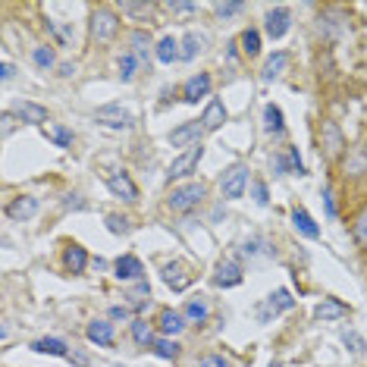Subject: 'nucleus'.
I'll return each mask as SVG.
<instances>
[{
    "mask_svg": "<svg viewBox=\"0 0 367 367\" xmlns=\"http://www.w3.org/2000/svg\"><path fill=\"white\" fill-rule=\"evenodd\" d=\"M286 154H289L292 173H298V176H305V164H302V157H298V148H286Z\"/></svg>",
    "mask_w": 367,
    "mask_h": 367,
    "instance_id": "79ce46f5",
    "label": "nucleus"
},
{
    "mask_svg": "<svg viewBox=\"0 0 367 367\" xmlns=\"http://www.w3.org/2000/svg\"><path fill=\"white\" fill-rule=\"evenodd\" d=\"M286 123H283V110L276 104H267L264 107V132L267 135H283Z\"/></svg>",
    "mask_w": 367,
    "mask_h": 367,
    "instance_id": "a878e982",
    "label": "nucleus"
},
{
    "mask_svg": "<svg viewBox=\"0 0 367 367\" xmlns=\"http://www.w3.org/2000/svg\"><path fill=\"white\" fill-rule=\"evenodd\" d=\"M0 76H4V82H10V79L16 76V66H13L10 60H4V66H0Z\"/></svg>",
    "mask_w": 367,
    "mask_h": 367,
    "instance_id": "de8ad7c7",
    "label": "nucleus"
},
{
    "mask_svg": "<svg viewBox=\"0 0 367 367\" xmlns=\"http://www.w3.org/2000/svg\"><path fill=\"white\" fill-rule=\"evenodd\" d=\"M223 123H226V107H223V101H211L208 107H204V113H201L204 132H217Z\"/></svg>",
    "mask_w": 367,
    "mask_h": 367,
    "instance_id": "a211bd4d",
    "label": "nucleus"
},
{
    "mask_svg": "<svg viewBox=\"0 0 367 367\" xmlns=\"http://www.w3.org/2000/svg\"><path fill=\"white\" fill-rule=\"evenodd\" d=\"M198 367H226V361L220 355H208V358H201V364Z\"/></svg>",
    "mask_w": 367,
    "mask_h": 367,
    "instance_id": "49530a36",
    "label": "nucleus"
},
{
    "mask_svg": "<svg viewBox=\"0 0 367 367\" xmlns=\"http://www.w3.org/2000/svg\"><path fill=\"white\" fill-rule=\"evenodd\" d=\"M270 367H283V364H279V361H273V364H270Z\"/></svg>",
    "mask_w": 367,
    "mask_h": 367,
    "instance_id": "864d4df0",
    "label": "nucleus"
},
{
    "mask_svg": "<svg viewBox=\"0 0 367 367\" xmlns=\"http://www.w3.org/2000/svg\"><path fill=\"white\" fill-rule=\"evenodd\" d=\"M129 314H132V308H126V305H113V308H110V317L113 320H126Z\"/></svg>",
    "mask_w": 367,
    "mask_h": 367,
    "instance_id": "37998d69",
    "label": "nucleus"
},
{
    "mask_svg": "<svg viewBox=\"0 0 367 367\" xmlns=\"http://www.w3.org/2000/svg\"><path fill=\"white\" fill-rule=\"evenodd\" d=\"M85 336H88L91 345H101V349H107V345H113V323H110V320H91L88 330H85Z\"/></svg>",
    "mask_w": 367,
    "mask_h": 367,
    "instance_id": "4468645a",
    "label": "nucleus"
},
{
    "mask_svg": "<svg viewBox=\"0 0 367 367\" xmlns=\"http://www.w3.org/2000/svg\"><path fill=\"white\" fill-rule=\"evenodd\" d=\"M107 229L116 232V236L119 232H129V220H123L119 213H110V217H107Z\"/></svg>",
    "mask_w": 367,
    "mask_h": 367,
    "instance_id": "ea45409f",
    "label": "nucleus"
},
{
    "mask_svg": "<svg viewBox=\"0 0 367 367\" xmlns=\"http://www.w3.org/2000/svg\"><path fill=\"white\" fill-rule=\"evenodd\" d=\"M72 72H76V69H72V63H60V76H72Z\"/></svg>",
    "mask_w": 367,
    "mask_h": 367,
    "instance_id": "603ef678",
    "label": "nucleus"
},
{
    "mask_svg": "<svg viewBox=\"0 0 367 367\" xmlns=\"http://www.w3.org/2000/svg\"><path fill=\"white\" fill-rule=\"evenodd\" d=\"M132 339H135L138 345H145V349H151V345H154V326H151L148 320L135 317L132 320Z\"/></svg>",
    "mask_w": 367,
    "mask_h": 367,
    "instance_id": "bb28decb",
    "label": "nucleus"
},
{
    "mask_svg": "<svg viewBox=\"0 0 367 367\" xmlns=\"http://www.w3.org/2000/svg\"><path fill=\"white\" fill-rule=\"evenodd\" d=\"M151 352L160 358V361H173V358L179 355V345L173 342L170 336H160V339H154V345H151Z\"/></svg>",
    "mask_w": 367,
    "mask_h": 367,
    "instance_id": "c85d7f7f",
    "label": "nucleus"
},
{
    "mask_svg": "<svg viewBox=\"0 0 367 367\" xmlns=\"http://www.w3.org/2000/svg\"><path fill=\"white\" fill-rule=\"evenodd\" d=\"M292 308H295V298H292V292L289 289H276V292H270V295H267L264 305H258V320H261V323H270L276 314H286V311H292Z\"/></svg>",
    "mask_w": 367,
    "mask_h": 367,
    "instance_id": "7ed1b4c3",
    "label": "nucleus"
},
{
    "mask_svg": "<svg viewBox=\"0 0 367 367\" xmlns=\"http://www.w3.org/2000/svg\"><path fill=\"white\" fill-rule=\"evenodd\" d=\"M164 283L170 286L173 292H182L185 286L192 283V276L185 273V267H182V264H166V267H164Z\"/></svg>",
    "mask_w": 367,
    "mask_h": 367,
    "instance_id": "4be33fe9",
    "label": "nucleus"
},
{
    "mask_svg": "<svg viewBox=\"0 0 367 367\" xmlns=\"http://www.w3.org/2000/svg\"><path fill=\"white\" fill-rule=\"evenodd\" d=\"M289 25H292L289 6H273V10H267V16H264V32L273 38V41H279V38L289 32Z\"/></svg>",
    "mask_w": 367,
    "mask_h": 367,
    "instance_id": "6e6552de",
    "label": "nucleus"
},
{
    "mask_svg": "<svg viewBox=\"0 0 367 367\" xmlns=\"http://www.w3.org/2000/svg\"><path fill=\"white\" fill-rule=\"evenodd\" d=\"M245 189H248V166L232 164L229 170L223 173V179H220V192H223L226 201H236V198L245 195Z\"/></svg>",
    "mask_w": 367,
    "mask_h": 367,
    "instance_id": "f03ea898",
    "label": "nucleus"
},
{
    "mask_svg": "<svg viewBox=\"0 0 367 367\" xmlns=\"http://www.w3.org/2000/svg\"><path fill=\"white\" fill-rule=\"evenodd\" d=\"M95 119L101 126H110V129H132L135 126V116L126 110L123 104H107V107H98Z\"/></svg>",
    "mask_w": 367,
    "mask_h": 367,
    "instance_id": "39448f33",
    "label": "nucleus"
},
{
    "mask_svg": "<svg viewBox=\"0 0 367 367\" xmlns=\"http://www.w3.org/2000/svg\"><path fill=\"white\" fill-rule=\"evenodd\" d=\"M113 276L123 283H138V279H145V264L135 255H123L113 261Z\"/></svg>",
    "mask_w": 367,
    "mask_h": 367,
    "instance_id": "9d476101",
    "label": "nucleus"
},
{
    "mask_svg": "<svg viewBox=\"0 0 367 367\" xmlns=\"http://www.w3.org/2000/svg\"><path fill=\"white\" fill-rule=\"evenodd\" d=\"M251 198H255L258 208H267V204H270V192H267V182H261V179H258V182H251Z\"/></svg>",
    "mask_w": 367,
    "mask_h": 367,
    "instance_id": "e433bc0d",
    "label": "nucleus"
},
{
    "mask_svg": "<svg viewBox=\"0 0 367 367\" xmlns=\"http://www.w3.org/2000/svg\"><path fill=\"white\" fill-rule=\"evenodd\" d=\"M69 361L76 364V367H88V358H85V355H79V352H69Z\"/></svg>",
    "mask_w": 367,
    "mask_h": 367,
    "instance_id": "3c124183",
    "label": "nucleus"
},
{
    "mask_svg": "<svg viewBox=\"0 0 367 367\" xmlns=\"http://www.w3.org/2000/svg\"><path fill=\"white\" fill-rule=\"evenodd\" d=\"M10 113H13V116H19V119H22V123H32V126H38V123H44V119H48V110H44V107L29 104V101L16 104Z\"/></svg>",
    "mask_w": 367,
    "mask_h": 367,
    "instance_id": "412c9836",
    "label": "nucleus"
},
{
    "mask_svg": "<svg viewBox=\"0 0 367 367\" xmlns=\"http://www.w3.org/2000/svg\"><path fill=\"white\" fill-rule=\"evenodd\" d=\"M242 279H245L242 264L232 261V258L220 261V264H217V270H213V286H220V289H232V286H239Z\"/></svg>",
    "mask_w": 367,
    "mask_h": 367,
    "instance_id": "1a4fd4ad",
    "label": "nucleus"
},
{
    "mask_svg": "<svg viewBox=\"0 0 367 367\" xmlns=\"http://www.w3.org/2000/svg\"><path fill=\"white\" fill-rule=\"evenodd\" d=\"M264 248H267V242L261 236H251V239H245V242H242V255H248V258L264 255Z\"/></svg>",
    "mask_w": 367,
    "mask_h": 367,
    "instance_id": "c9c22d12",
    "label": "nucleus"
},
{
    "mask_svg": "<svg viewBox=\"0 0 367 367\" xmlns=\"http://www.w3.org/2000/svg\"><path fill=\"white\" fill-rule=\"evenodd\" d=\"M32 63H35L38 69H51L53 66V51L51 48H35L32 51Z\"/></svg>",
    "mask_w": 367,
    "mask_h": 367,
    "instance_id": "f704fd0d",
    "label": "nucleus"
},
{
    "mask_svg": "<svg viewBox=\"0 0 367 367\" xmlns=\"http://www.w3.org/2000/svg\"><path fill=\"white\" fill-rule=\"evenodd\" d=\"M179 53H182V51H179V41H176V38H173V35H164V38H160V41H157V48H154V57H157L164 66L176 63V60H179Z\"/></svg>",
    "mask_w": 367,
    "mask_h": 367,
    "instance_id": "b1692460",
    "label": "nucleus"
},
{
    "mask_svg": "<svg viewBox=\"0 0 367 367\" xmlns=\"http://www.w3.org/2000/svg\"><path fill=\"white\" fill-rule=\"evenodd\" d=\"M355 236H358V242H364L367 245V213L361 220H358V226H355Z\"/></svg>",
    "mask_w": 367,
    "mask_h": 367,
    "instance_id": "c03bdc74",
    "label": "nucleus"
},
{
    "mask_svg": "<svg viewBox=\"0 0 367 367\" xmlns=\"http://www.w3.org/2000/svg\"><path fill=\"white\" fill-rule=\"evenodd\" d=\"M138 63H142V60H138L132 51H126L123 57H119V63H116V69H119V79H123V82H132V79H135V69H138Z\"/></svg>",
    "mask_w": 367,
    "mask_h": 367,
    "instance_id": "c756f323",
    "label": "nucleus"
},
{
    "mask_svg": "<svg viewBox=\"0 0 367 367\" xmlns=\"http://www.w3.org/2000/svg\"><path fill=\"white\" fill-rule=\"evenodd\" d=\"M320 138H323L326 145H330V154H339V151H342V135H339V129L333 123H323V129H320Z\"/></svg>",
    "mask_w": 367,
    "mask_h": 367,
    "instance_id": "473e14b6",
    "label": "nucleus"
},
{
    "mask_svg": "<svg viewBox=\"0 0 367 367\" xmlns=\"http://www.w3.org/2000/svg\"><path fill=\"white\" fill-rule=\"evenodd\" d=\"M157 326H160V333L164 336H176V333H182L185 330V317H182V311H173V308H164L160 311V317H157Z\"/></svg>",
    "mask_w": 367,
    "mask_h": 367,
    "instance_id": "f3484780",
    "label": "nucleus"
},
{
    "mask_svg": "<svg viewBox=\"0 0 367 367\" xmlns=\"http://www.w3.org/2000/svg\"><path fill=\"white\" fill-rule=\"evenodd\" d=\"M292 226H295L298 236L311 239V242H314V239H320V226L314 223V217H311V213L305 211V208H295V211H292Z\"/></svg>",
    "mask_w": 367,
    "mask_h": 367,
    "instance_id": "ddd939ff",
    "label": "nucleus"
},
{
    "mask_svg": "<svg viewBox=\"0 0 367 367\" xmlns=\"http://www.w3.org/2000/svg\"><path fill=\"white\" fill-rule=\"evenodd\" d=\"M129 48L132 53H135L142 63H148V51H151V38H148V32H142V29H135L129 35Z\"/></svg>",
    "mask_w": 367,
    "mask_h": 367,
    "instance_id": "cd10ccee",
    "label": "nucleus"
},
{
    "mask_svg": "<svg viewBox=\"0 0 367 367\" xmlns=\"http://www.w3.org/2000/svg\"><path fill=\"white\" fill-rule=\"evenodd\" d=\"M123 10H126V13H148L151 6H148V4H123Z\"/></svg>",
    "mask_w": 367,
    "mask_h": 367,
    "instance_id": "8fccbe9b",
    "label": "nucleus"
},
{
    "mask_svg": "<svg viewBox=\"0 0 367 367\" xmlns=\"http://www.w3.org/2000/svg\"><path fill=\"white\" fill-rule=\"evenodd\" d=\"M208 195V189H204L201 182H185V185H176V189L166 195V208L176 211V213H185L192 208H198L201 204V198Z\"/></svg>",
    "mask_w": 367,
    "mask_h": 367,
    "instance_id": "f257e3e1",
    "label": "nucleus"
},
{
    "mask_svg": "<svg viewBox=\"0 0 367 367\" xmlns=\"http://www.w3.org/2000/svg\"><path fill=\"white\" fill-rule=\"evenodd\" d=\"M345 314H349V308H345L342 302H336V298H323V302L314 308V317L323 320V323H326V320H339Z\"/></svg>",
    "mask_w": 367,
    "mask_h": 367,
    "instance_id": "393cba45",
    "label": "nucleus"
},
{
    "mask_svg": "<svg viewBox=\"0 0 367 367\" xmlns=\"http://www.w3.org/2000/svg\"><path fill=\"white\" fill-rule=\"evenodd\" d=\"M286 63H289V53L286 51H276L273 57H267V63L261 69V82H273V79H279L283 76V69H286Z\"/></svg>",
    "mask_w": 367,
    "mask_h": 367,
    "instance_id": "5701e85b",
    "label": "nucleus"
},
{
    "mask_svg": "<svg viewBox=\"0 0 367 367\" xmlns=\"http://www.w3.org/2000/svg\"><path fill=\"white\" fill-rule=\"evenodd\" d=\"M211 88H213V79L208 76V72H198V76L185 79V85H182V101H185V104H198L201 98L211 95Z\"/></svg>",
    "mask_w": 367,
    "mask_h": 367,
    "instance_id": "9b49d317",
    "label": "nucleus"
},
{
    "mask_svg": "<svg viewBox=\"0 0 367 367\" xmlns=\"http://www.w3.org/2000/svg\"><path fill=\"white\" fill-rule=\"evenodd\" d=\"M273 170H276V176H286V173H292V164H289V154H273L270 157Z\"/></svg>",
    "mask_w": 367,
    "mask_h": 367,
    "instance_id": "a19ab883",
    "label": "nucleus"
},
{
    "mask_svg": "<svg viewBox=\"0 0 367 367\" xmlns=\"http://www.w3.org/2000/svg\"><path fill=\"white\" fill-rule=\"evenodd\" d=\"M204 157V145H195V148L182 151L176 160L170 164V170H166V176H170V182H176V179H189L192 173L198 170V164H201Z\"/></svg>",
    "mask_w": 367,
    "mask_h": 367,
    "instance_id": "20e7f679",
    "label": "nucleus"
},
{
    "mask_svg": "<svg viewBox=\"0 0 367 367\" xmlns=\"http://www.w3.org/2000/svg\"><path fill=\"white\" fill-rule=\"evenodd\" d=\"M166 6H170L173 13H195V10H198L195 4H166Z\"/></svg>",
    "mask_w": 367,
    "mask_h": 367,
    "instance_id": "09e8293b",
    "label": "nucleus"
},
{
    "mask_svg": "<svg viewBox=\"0 0 367 367\" xmlns=\"http://www.w3.org/2000/svg\"><path fill=\"white\" fill-rule=\"evenodd\" d=\"M323 211H326V217H336V204H333V195H330V192H326L323 189Z\"/></svg>",
    "mask_w": 367,
    "mask_h": 367,
    "instance_id": "a18cd8bd",
    "label": "nucleus"
},
{
    "mask_svg": "<svg viewBox=\"0 0 367 367\" xmlns=\"http://www.w3.org/2000/svg\"><path fill=\"white\" fill-rule=\"evenodd\" d=\"M51 138H53V145H57V148H69V145H72V132L63 129V126L51 129Z\"/></svg>",
    "mask_w": 367,
    "mask_h": 367,
    "instance_id": "58836bf2",
    "label": "nucleus"
},
{
    "mask_svg": "<svg viewBox=\"0 0 367 367\" xmlns=\"http://www.w3.org/2000/svg\"><path fill=\"white\" fill-rule=\"evenodd\" d=\"M179 48H182L179 60H185V63H189V60H195V57H198V51H201V38H198L195 32H189V35H185L182 41H179Z\"/></svg>",
    "mask_w": 367,
    "mask_h": 367,
    "instance_id": "2f4dec72",
    "label": "nucleus"
},
{
    "mask_svg": "<svg viewBox=\"0 0 367 367\" xmlns=\"http://www.w3.org/2000/svg\"><path fill=\"white\" fill-rule=\"evenodd\" d=\"M63 267L69 273H85V267H88V251H85L82 245L69 242L66 245V251H63Z\"/></svg>",
    "mask_w": 367,
    "mask_h": 367,
    "instance_id": "dca6fc26",
    "label": "nucleus"
},
{
    "mask_svg": "<svg viewBox=\"0 0 367 367\" xmlns=\"http://www.w3.org/2000/svg\"><path fill=\"white\" fill-rule=\"evenodd\" d=\"M239 44H242L245 57H258V53H261V35H258L255 29H245L242 38H239Z\"/></svg>",
    "mask_w": 367,
    "mask_h": 367,
    "instance_id": "7c9ffc66",
    "label": "nucleus"
},
{
    "mask_svg": "<svg viewBox=\"0 0 367 367\" xmlns=\"http://www.w3.org/2000/svg\"><path fill=\"white\" fill-rule=\"evenodd\" d=\"M245 10V4H213V13L220 19H229V16H239Z\"/></svg>",
    "mask_w": 367,
    "mask_h": 367,
    "instance_id": "4c0bfd02",
    "label": "nucleus"
},
{
    "mask_svg": "<svg viewBox=\"0 0 367 367\" xmlns=\"http://www.w3.org/2000/svg\"><path fill=\"white\" fill-rule=\"evenodd\" d=\"M201 135H204V126H201V119H192V123H182V126H176V129L170 132V145L173 148H195V145H201Z\"/></svg>",
    "mask_w": 367,
    "mask_h": 367,
    "instance_id": "423d86ee",
    "label": "nucleus"
},
{
    "mask_svg": "<svg viewBox=\"0 0 367 367\" xmlns=\"http://www.w3.org/2000/svg\"><path fill=\"white\" fill-rule=\"evenodd\" d=\"M104 182H107V189H110L116 198H123V201H138V189H135V182L129 179V173H123V170H107Z\"/></svg>",
    "mask_w": 367,
    "mask_h": 367,
    "instance_id": "0eeeda50",
    "label": "nucleus"
},
{
    "mask_svg": "<svg viewBox=\"0 0 367 367\" xmlns=\"http://www.w3.org/2000/svg\"><path fill=\"white\" fill-rule=\"evenodd\" d=\"M35 213H38V198H32V195L16 198V201L6 208V217H13V220H32Z\"/></svg>",
    "mask_w": 367,
    "mask_h": 367,
    "instance_id": "6ab92c4d",
    "label": "nucleus"
},
{
    "mask_svg": "<svg viewBox=\"0 0 367 367\" xmlns=\"http://www.w3.org/2000/svg\"><path fill=\"white\" fill-rule=\"evenodd\" d=\"M339 339H342V345L349 352H355V355H361V352H364V339L358 336L355 330H342V333H339Z\"/></svg>",
    "mask_w": 367,
    "mask_h": 367,
    "instance_id": "72a5a7b5",
    "label": "nucleus"
},
{
    "mask_svg": "<svg viewBox=\"0 0 367 367\" xmlns=\"http://www.w3.org/2000/svg\"><path fill=\"white\" fill-rule=\"evenodd\" d=\"M91 32H95L98 41H110V38L119 32V19L113 16L110 10H98L95 16H91Z\"/></svg>",
    "mask_w": 367,
    "mask_h": 367,
    "instance_id": "f8f14e48",
    "label": "nucleus"
},
{
    "mask_svg": "<svg viewBox=\"0 0 367 367\" xmlns=\"http://www.w3.org/2000/svg\"><path fill=\"white\" fill-rule=\"evenodd\" d=\"M182 317H185V323H204V320L211 317V305L204 302L201 295L189 298V302H185V308H182Z\"/></svg>",
    "mask_w": 367,
    "mask_h": 367,
    "instance_id": "aec40b11",
    "label": "nucleus"
},
{
    "mask_svg": "<svg viewBox=\"0 0 367 367\" xmlns=\"http://www.w3.org/2000/svg\"><path fill=\"white\" fill-rule=\"evenodd\" d=\"M32 349L38 352V355H51V358H69V345L63 342V339L57 336H41L32 342Z\"/></svg>",
    "mask_w": 367,
    "mask_h": 367,
    "instance_id": "2eb2a0df",
    "label": "nucleus"
}]
</instances>
